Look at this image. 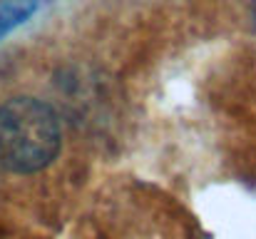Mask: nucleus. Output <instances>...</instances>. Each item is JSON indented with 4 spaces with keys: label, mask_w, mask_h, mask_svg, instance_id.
Here are the masks:
<instances>
[{
    "label": "nucleus",
    "mask_w": 256,
    "mask_h": 239,
    "mask_svg": "<svg viewBox=\"0 0 256 239\" xmlns=\"http://www.w3.org/2000/svg\"><path fill=\"white\" fill-rule=\"evenodd\" d=\"M60 147V120L48 102L25 95L0 102V169L35 174L58 159Z\"/></svg>",
    "instance_id": "obj_1"
},
{
    "label": "nucleus",
    "mask_w": 256,
    "mask_h": 239,
    "mask_svg": "<svg viewBox=\"0 0 256 239\" xmlns=\"http://www.w3.org/2000/svg\"><path fill=\"white\" fill-rule=\"evenodd\" d=\"M42 0H0V40L28 23Z\"/></svg>",
    "instance_id": "obj_2"
}]
</instances>
